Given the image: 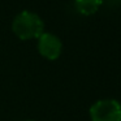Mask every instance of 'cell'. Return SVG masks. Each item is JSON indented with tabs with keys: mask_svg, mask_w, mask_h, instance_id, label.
Listing matches in <instances>:
<instances>
[{
	"mask_svg": "<svg viewBox=\"0 0 121 121\" xmlns=\"http://www.w3.org/2000/svg\"><path fill=\"white\" fill-rule=\"evenodd\" d=\"M103 0H76V9L82 16H91L96 13Z\"/></svg>",
	"mask_w": 121,
	"mask_h": 121,
	"instance_id": "4",
	"label": "cell"
},
{
	"mask_svg": "<svg viewBox=\"0 0 121 121\" xmlns=\"http://www.w3.org/2000/svg\"><path fill=\"white\" fill-rule=\"evenodd\" d=\"M61 50H63V43L55 34L43 33L38 38V51L43 57L48 60H56L61 55Z\"/></svg>",
	"mask_w": 121,
	"mask_h": 121,
	"instance_id": "3",
	"label": "cell"
},
{
	"mask_svg": "<svg viewBox=\"0 0 121 121\" xmlns=\"http://www.w3.org/2000/svg\"><path fill=\"white\" fill-rule=\"evenodd\" d=\"M91 121H121V104L115 99H103L90 108Z\"/></svg>",
	"mask_w": 121,
	"mask_h": 121,
	"instance_id": "2",
	"label": "cell"
},
{
	"mask_svg": "<svg viewBox=\"0 0 121 121\" xmlns=\"http://www.w3.org/2000/svg\"><path fill=\"white\" fill-rule=\"evenodd\" d=\"M29 121H31V120H29Z\"/></svg>",
	"mask_w": 121,
	"mask_h": 121,
	"instance_id": "5",
	"label": "cell"
},
{
	"mask_svg": "<svg viewBox=\"0 0 121 121\" xmlns=\"http://www.w3.org/2000/svg\"><path fill=\"white\" fill-rule=\"evenodd\" d=\"M13 33L22 40L39 38L44 33V22L34 12L24 11L14 17L12 22Z\"/></svg>",
	"mask_w": 121,
	"mask_h": 121,
	"instance_id": "1",
	"label": "cell"
}]
</instances>
